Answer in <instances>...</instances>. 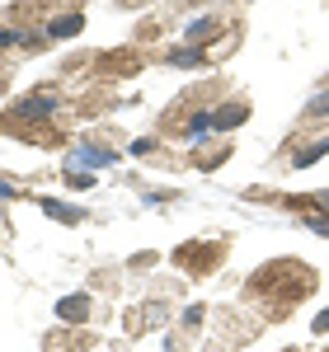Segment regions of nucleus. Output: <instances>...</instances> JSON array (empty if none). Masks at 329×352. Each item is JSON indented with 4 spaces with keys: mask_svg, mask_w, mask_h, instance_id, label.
<instances>
[{
    "mask_svg": "<svg viewBox=\"0 0 329 352\" xmlns=\"http://www.w3.org/2000/svg\"><path fill=\"white\" fill-rule=\"evenodd\" d=\"M113 160V151H99V146H81V151H71V155H66V164H109Z\"/></svg>",
    "mask_w": 329,
    "mask_h": 352,
    "instance_id": "nucleus-2",
    "label": "nucleus"
},
{
    "mask_svg": "<svg viewBox=\"0 0 329 352\" xmlns=\"http://www.w3.org/2000/svg\"><path fill=\"white\" fill-rule=\"evenodd\" d=\"M0 197H10V188H5V184H0Z\"/></svg>",
    "mask_w": 329,
    "mask_h": 352,
    "instance_id": "nucleus-16",
    "label": "nucleus"
},
{
    "mask_svg": "<svg viewBox=\"0 0 329 352\" xmlns=\"http://www.w3.org/2000/svg\"><path fill=\"white\" fill-rule=\"evenodd\" d=\"M43 212H47V217H56V221H81V212H76V207H66V202H56V197H43Z\"/></svg>",
    "mask_w": 329,
    "mask_h": 352,
    "instance_id": "nucleus-6",
    "label": "nucleus"
},
{
    "mask_svg": "<svg viewBox=\"0 0 329 352\" xmlns=\"http://www.w3.org/2000/svg\"><path fill=\"white\" fill-rule=\"evenodd\" d=\"M310 329H315V333H329V310H320V315H315V324H310Z\"/></svg>",
    "mask_w": 329,
    "mask_h": 352,
    "instance_id": "nucleus-13",
    "label": "nucleus"
},
{
    "mask_svg": "<svg viewBox=\"0 0 329 352\" xmlns=\"http://www.w3.org/2000/svg\"><path fill=\"white\" fill-rule=\"evenodd\" d=\"M52 109H56V94H28L19 104V118H47Z\"/></svg>",
    "mask_w": 329,
    "mask_h": 352,
    "instance_id": "nucleus-1",
    "label": "nucleus"
},
{
    "mask_svg": "<svg viewBox=\"0 0 329 352\" xmlns=\"http://www.w3.org/2000/svg\"><path fill=\"white\" fill-rule=\"evenodd\" d=\"M212 33H217V19H207V14H202V19H193V24H189V33H184V38L193 43V38H212Z\"/></svg>",
    "mask_w": 329,
    "mask_h": 352,
    "instance_id": "nucleus-9",
    "label": "nucleus"
},
{
    "mask_svg": "<svg viewBox=\"0 0 329 352\" xmlns=\"http://www.w3.org/2000/svg\"><path fill=\"white\" fill-rule=\"evenodd\" d=\"M310 230H320V235H329V221H310Z\"/></svg>",
    "mask_w": 329,
    "mask_h": 352,
    "instance_id": "nucleus-15",
    "label": "nucleus"
},
{
    "mask_svg": "<svg viewBox=\"0 0 329 352\" xmlns=\"http://www.w3.org/2000/svg\"><path fill=\"white\" fill-rule=\"evenodd\" d=\"M66 184H71V188H94V174H89V169H81V164H66Z\"/></svg>",
    "mask_w": 329,
    "mask_h": 352,
    "instance_id": "nucleus-7",
    "label": "nucleus"
},
{
    "mask_svg": "<svg viewBox=\"0 0 329 352\" xmlns=\"http://www.w3.org/2000/svg\"><path fill=\"white\" fill-rule=\"evenodd\" d=\"M169 66H184V71H193V66H207V56L198 52V47H174V52H169Z\"/></svg>",
    "mask_w": 329,
    "mask_h": 352,
    "instance_id": "nucleus-4",
    "label": "nucleus"
},
{
    "mask_svg": "<svg viewBox=\"0 0 329 352\" xmlns=\"http://www.w3.org/2000/svg\"><path fill=\"white\" fill-rule=\"evenodd\" d=\"M56 315L76 324V320H85V315H89V300H85V296H66V300H56Z\"/></svg>",
    "mask_w": 329,
    "mask_h": 352,
    "instance_id": "nucleus-3",
    "label": "nucleus"
},
{
    "mask_svg": "<svg viewBox=\"0 0 329 352\" xmlns=\"http://www.w3.org/2000/svg\"><path fill=\"white\" fill-rule=\"evenodd\" d=\"M320 155H329V136H325V141H315L310 151H297V160H292V164H297V169H306V164H315Z\"/></svg>",
    "mask_w": 329,
    "mask_h": 352,
    "instance_id": "nucleus-8",
    "label": "nucleus"
},
{
    "mask_svg": "<svg viewBox=\"0 0 329 352\" xmlns=\"http://www.w3.org/2000/svg\"><path fill=\"white\" fill-rule=\"evenodd\" d=\"M249 118V109H221L217 113V127H231V122H245Z\"/></svg>",
    "mask_w": 329,
    "mask_h": 352,
    "instance_id": "nucleus-11",
    "label": "nucleus"
},
{
    "mask_svg": "<svg viewBox=\"0 0 329 352\" xmlns=\"http://www.w3.org/2000/svg\"><path fill=\"white\" fill-rule=\"evenodd\" d=\"M14 43H24V33H14V28H0V47H14Z\"/></svg>",
    "mask_w": 329,
    "mask_h": 352,
    "instance_id": "nucleus-12",
    "label": "nucleus"
},
{
    "mask_svg": "<svg viewBox=\"0 0 329 352\" xmlns=\"http://www.w3.org/2000/svg\"><path fill=\"white\" fill-rule=\"evenodd\" d=\"M212 127H217V118H212V113H198V118H193V127H189V136H193V141H202Z\"/></svg>",
    "mask_w": 329,
    "mask_h": 352,
    "instance_id": "nucleus-10",
    "label": "nucleus"
},
{
    "mask_svg": "<svg viewBox=\"0 0 329 352\" xmlns=\"http://www.w3.org/2000/svg\"><path fill=\"white\" fill-rule=\"evenodd\" d=\"M81 28H85L81 14H61V19H52V28H47V33H52V38H76Z\"/></svg>",
    "mask_w": 329,
    "mask_h": 352,
    "instance_id": "nucleus-5",
    "label": "nucleus"
},
{
    "mask_svg": "<svg viewBox=\"0 0 329 352\" xmlns=\"http://www.w3.org/2000/svg\"><path fill=\"white\" fill-rule=\"evenodd\" d=\"M310 109H315V113H329V89L320 94V99H315V104H310Z\"/></svg>",
    "mask_w": 329,
    "mask_h": 352,
    "instance_id": "nucleus-14",
    "label": "nucleus"
}]
</instances>
